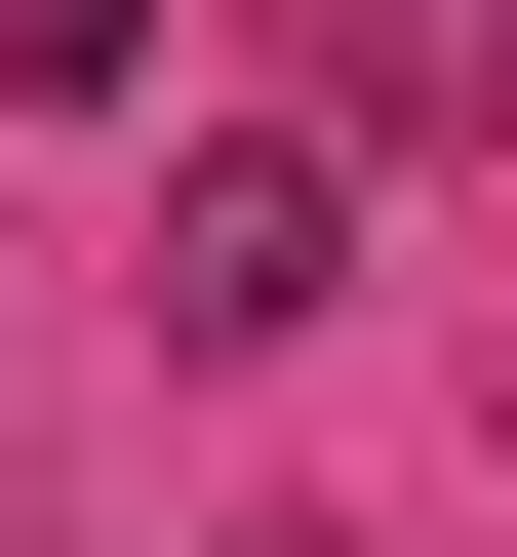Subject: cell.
I'll use <instances>...</instances> for the list:
<instances>
[{"label": "cell", "mask_w": 517, "mask_h": 557, "mask_svg": "<svg viewBox=\"0 0 517 557\" xmlns=\"http://www.w3.org/2000/svg\"><path fill=\"white\" fill-rule=\"evenodd\" d=\"M160 319H199V359L358 319V120H199V160H160Z\"/></svg>", "instance_id": "cell-1"}, {"label": "cell", "mask_w": 517, "mask_h": 557, "mask_svg": "<svg viewBox=\"0 0 517 557\" xmlns=\"http://www.w3.org/2000/svg\"><path fill=\"white\" fill-rule=\"evenodd\" d=\"M319 120H358V160L478 120V160H517V0H319Z\"/></svg>", "instance_id": "cell-2"}, {"label": "cell", "mask_w": 517, "mask_h": 557, "mask_svg": "<svg viewBox=\"0 0 517 557\" xmlns=\"http://www.w3.org/2000/svg\"><path fill=\"white\" fill-rule=\"evenodd\" d=\"M160 81V0H0V120H120Z\"/></svg>", "instance_id": "cell-3"}]
</instances>
